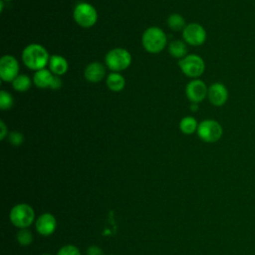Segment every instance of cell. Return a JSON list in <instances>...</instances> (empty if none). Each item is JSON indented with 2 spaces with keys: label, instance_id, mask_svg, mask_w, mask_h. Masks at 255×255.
Returning <instances> with one entry per match:
<instances>
[{
  "label": "cell",
  "instance_id": "cell-1",
  "mask_svg": "<svg viewBox=\"0 0 255 255\" xmlns=\"http://www.w3.org/2000/svg\"><path fill=\"white\" fill-rule=\"evenodd\" d=\"M22 61L24 65L33 71L45 69L49 64L50 56L48 51L40 44H30L22 52Z\"/></svg>",
  "mask_w": 255,
  "mask_h": 255
},
{
  "label": "cell",
  "instance_id": "cell-2",
  "mask_svg": "<svg viewBox=\"0 0 255 255\" xmlns=\"http://www.w3.org/2000/svg\"><path fill=\"white\" fill-rule=\"evenodd\" d=\"M165 33L156 26L148 27L142 34L141 44L144 50L151 54H157L161 52L166 45Z\"/></svg>",
  "mask_w": 255,
  "mask_h": 255
},
{
  "label": "cell",
  "instance_id": "cell-3",
  "mask_svg": "<svg viewBox=\"0 0 255 255\" xmlns=\"http://www.w3.org/2000/svg\"><path fill=\"white\" fill-rule=\"evenodd\" d=\"M105 62L110 70L119 73L129 67L131 63V55L124 48H115L107 53Z\"/></svg>",
  "mask_w": 255,
  "mask_h": 255
},
{
  "label": "cell",
  "instance_id": "cell-4",
  "mask_svg": "<svg viewBox=\"0 0 255 255\" xmlns=\"http://www.w3.org/2000/svg\"><path fill=\"white\" fill-rule=\"evenodd\" d=\"M73 17L79 26L83 28H90L97 23L98 12L92 4L80 2L74 8Z\"/></svg>",
  "mask_w": 255,
  "mask_h": 255
},
{
  "label": "cell",
  "instance_id": "cell-5",
  "mask_svg": "<svg viewBox=\"0 0 255 255\" xmlns=\"http://www.w3.org/2000/svg\"><path fill=\"white\" fill-rule=\"evenodd\" d=\"M178 66L185 76L193 79L200 77L205 70V63L203 59L195 54L187 55L180 59L178 61Z\"/></svg>",
  "mask_w": 255,
  "mask_h": 255
},
{
  "label": "cell",
  "instance_id": "cell-6",
  "mask_svg": "<svg viewBox=\"0 0 255 255\" xmlns=\"http://www.w3.org/2000/svg\"><path fill=\"white\" fill-rule=\"evenodd\" d=\"M197 134L205 142H216L223 134L221 125L214 120H204L198 124Z\"/></svg>",
  "mask_w": 255,
  "mask_h": 255
},
{
  "label": "cell",
  "instance_id": "cell-7",
  "mask_svg": "<svg viewBox=\"0 0 255 255\" xmlns=\"http://www.w3.org/2000/svg\"><path fill=\"white\" fill-rule=\"evenodd\" d=\"M34 215V210L30 205L20 203L12 208L10 212V220L13 225L19 228H26L32 224Z\"/></svg>",
  "mask_w": 255,
  "mask_h": 255
},
{
  "label": "cell",
  "instance_id": "cell-8",
  "mask_svg": "<svg viewBox=\"0 0 255 255\" xmlns=\"http://www.w3.org/2000/svg\"><path fill=\"white\" fill-rule=\"evenodd\" d=\"M182 37L185 43L191 46H200L206 40V31L198 23H190L182 30Z\"/></svg>",
  "mask_w": 255,
  "mask_h": 255
},
{
  "label": "cell",
  "instance_id": "cell-9",
  "mask_svg": "<svg viewBox=\"0 0 255 255\" xmlns=\"http://www.w3.org/2000/svg\"><path fill=\"white\" fill-rule=\"evenodd\" d=\"M18 61L11 55H5L0 60V78L4 82H13L18 76Z\"/></svg>",
  "mask_w": 255,
  "mask_h": 255
},
{
  "label": "cell",
  "instance_id": "cell-10",
  "mask_svg": "<svg viewBox=\"0 0 255 255\" xmlns=\"http://www.w3.org/2000/svg\"><path fill=\"white\" fill-rule=\"evenodd\" d=\"M208 88L205 83L199 79L190 81L185 89L187 99L194 104L201 103L207 97Z\"/></svg>",
  "mask_w": 255,
  "mask_h": 255
},
{
  "label": "cell",
  "instance_id": "cell-11",
  "mask_svg": "<svg viewBox=\"0 0 255 255\" xmlns=\"http://www.w3.org/2000/svg\"><path fill=\"white\" fill-rule=\"evenodd\" d=\"M207 98L213 106L221 107L228 100V90L222 83H213L208 87Z\"/></svg>",
  "mask_w": 255,
  "mask_h": 255
},
{
  "label": "cell",
  "instance_id": "cell-12",
  "mask_svg": "<svg viewBox=\"0 0 255 255\" xmlns=\"http://www.w3.org/2000/svg\"><path fill=\"white\" fill-rule=\"evenodd\" d=\"M56 219L51 213L42 214L36 221L37 231L44 236L52 234L56 229Z\"/></svg>",
  "mask_w": 255,
  "mask_h": 255
},
{
  "label": "cell",
  "instance_id": "cell-13",
  "mask_svg": "<svg viewBox=\"0 0 255 255\" xmlns=\"http://www.w3.org/2000/svg\"><path fill=\"white\" fill-rule=\"evenodd\" d=\"M106 75V69L102 63L93 62L89 64L84 72L85 79L90 83L101 82Z\"/></svg>",
  "mask_w": 255,
  "mask_h": 255
},
{
  "label": "cell",
  "instance_id": "cell-14",
  "mask_svg": "<svg viewBox=\"0 0 255 255\" xmlns=\"http://www.w3.org/2000/svg\"><path fill=\"white\" fill-rule=\"evenodd\" d=\"M54 76L55 75L50 70L45 68L35 72L33 76V83L37 88H40V89L50 88Z\"/></svg>",
  "mask_w": 255,
  "mask_h": 255
},
{
  "label": "cell",
  "instance_id": "cell-15",
  "mask_svg": "<svg viewBox=\"0 0 255 255\" xmlns=\"http://www.w3.org/2000/svg\"><path fill=\"white\" fill-rule=\"evenodd\" d=\"M49 70L55 76H62L68 71V62L67 60L60 55H53L50 57L49 61Z\"/></svg>",
  "mask_w": 255,
  "mask_h": 255
},
{
  "label": "cell",
  "instance_id": "cell-16",
  "mask_svg": "<svg viewBox=\"0 0 255 255\" xmlns=\"http://www.w3.org/2000/svg\"><path fill=\"white\" fill-rule=\"evenodd\" d=\"M106 84L108 88L113 91V92H120L125 88L126 85V80L125 78L117 72L111 73L106 80Z\"/></svg>",
  "mask_w": 255,
  "mask_h": 255
},
{
  "label": "cell",
  "instance_id": "cell-17",
  "mask_svg": "<svg viewBox=\"0 0 255 255\" xmlns=\"http://www.w3.org/2000/svg\"><path fill=\"white\" fill-rule=\"evenodd\" d=\"M168 52L172 57L182 59L187 54V47L183 41L175 40L169 44Z\"/></svg>",
  "mask_w": 255,
  "mask_h": 255
},
{
  "label": "cell",
  "instance_id": "cell-18",
  "mask_svg": "<svg viewBox=\"0 0 255 255\" xmlns=\"http://www.w3.org/2000/svg\"><path fill=\"white\" fill-rule=\"evenodd\" d=\"M198 123L193 117H184L179 123V129L185 134H192L197 131Z\"/></svg>",
  "mask_w": 255,
  "mask_h": 255
},
{
  "label": "cell",
  "instance_id": "cell-19",
  "mask_svg": "<svg viewBox=\"0 0 255 255\" xmlns=\"http://www.w3.org/2000/svg\"><path fill=\"white\" fill-rule=\"evenodd\" d=\"M32 81L27 75H18L12 82V87L17 92H26L30 89Z\"/></svg>",
  "mask_w": 255,
  "mask_h": 255
},
{
  "label": "cell",
  "instance_id": "cell-20",
  "mask_svg": "<svg viewBox=\"0 0 255 255\" xmlns=\"http://www.w3.org/2000/svg\"><path fill=\"white\" fill-rule=\"evenodd\" d=\"M166 22H167L168 27L173 31H180V30H183L185 28L184 18L180 14H177V13L171 14L167 18Z\"/></svg>",
  "mask_w": 255,
  "mask_h": 255
},
{
  "label": "cell",
  "instance_id": "cell-21",
  "mask_svg": "<svg viewBox=\"0 0 255 255\" xmlns=\"http://www.w3.org/2000/svg\"><path fill=\"white\" fill-rule=\"evenodd\" d=\"M14 101L12 96L6 92V91H1L0 92V109L2 111H6V110H10L13 107Z\"/></svg>",
  "mask_w": 255,
  "mask_h": 255
},
{
  "label": "cell",
  "instance_id": "cell-22",
  "mask_svg": "<svg viewBox=\"0 0 255 255\" xmlns=\"http://www.w3.org/2000/svg\"><path fill=\"white\" fill-rule=\"evenodd\" d=\"M16 237L18 242L23 246L29 245L33 240V234L30 232V230L25 228H22L21 230H19Z\"/></svg>",
  "mask_w": 255,
  "mask_h": 255
},
{
  "label": "cell",
  "instance_id": "cell-23",
  "mask_svg": "<svg viewBox=\"0 0 255 255\" xmlns=\"http://www.w3.org/2000/svg\"><path fill=\"white\" fill-rule=\"evenodd\" d=\"M8 138H9L10 143L15 145V146H18V145L22 144L23 141H24V136L19 131H11L8 135Z\"/></svg>",
  "mask_w": 255,
  "mask_h": 255
},
{
  "label": "cell",
  "instance_id": "cell-24",
  "mask_svg": "<svg viewBox=\"0 0 255 255\" xmlns=\"http://www.w3.org/2000/svg\"><path fill=\"white\" fill-rule=\"evenodd\" d=\"M58 255H81L79 249L74 245H66L63 246L59 252Z\"/></svg>",
  "mask_w": 255,
  "mask_h": 255
},
{
  "label": "cell",
  "instance_id": "cell-25",
  "mask_svg": "<svg viewBox=\"0 0 255 255\" xmlns=\"http://www.w3.org/2000/svg\"><path fill=\"white\" fill-rule=\"evenodd\" d=\"M61 87H62V80L60 79L59 76H54L50 88L54 89V90H57V89H60Z\"/></svg>",
  "mask_w": 255,
  "mask_h": 255
},
{
  "label": "cell",
  "instance_id": "cell-26",
  "mask_svg": "<svg viewBox=\"0 0 255 255\" xmlns=\"http://www.w3.org/2000/svg\"><path fill=\"white\" fill-rule=\"evenodd\" d=\"M88 255H103V251L98 246H91L87 250Z\"/></svg>",
  "mask_w": 255,
  "mask_h": 255
},
{
  "label": "cell",
  "instance_id": "cell-27",
  "mask_svg": "<svg viewBox=\"0 0 255 255\" xmlns=\"http://www.w3.org/2000/svg\"><path fill=\"white\" fill-rule=\"evenodd\" d=\"M0 128H1L0 129V138L3 140L5 138V136L8 134V129L3 121L0 122Z\"/></svg>",
  "mask_w": 255,
  "mask_h": 255
},
{
  "label": "cell",
  "instance_id": "cell-28",
  "mask_svg": "<svg viewBox=\"0 0 255 255\" xmlns=\"http://www.w3.org/2000/svg\"><path fill=\"white\" fill-rule=\"evenodd\" d=\"M190 110H191L192 112H195V111H197V104L191 103V106H190Z\"/></svg>",
  "mask_w": 255,
  "mask_h": 255
},
{
  "label": "cell",
  "instance_id": "cell-29",
  "mask_svg": "<svg viewBox=\"0 0 255 255\" xmlns=\"http://www.w3.org/2000/svg\"><path fill=\"white\" fill-rule=\"evenodd\" d=\"M2 1H11V0H2Z\"/></svg>",
  "mask_w": 255,
  "mask_h": 255
},
{
  "label": "cell",
  "instance_id": "cell-30",
  "mask_svg": "<svg viewBox=\"0 0 255 255\" xmlns=\"http://www.w3.org/2000/svg\"><path fill=\"white\" fill-rule=\"evenodd\" d=\"M43 255H50V254H43Z\"/></svg>",
  "mask_w": 255,
  "mask_h": 255
}]
</instances>
